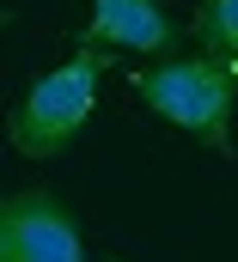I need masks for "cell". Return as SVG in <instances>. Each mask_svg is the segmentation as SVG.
Wrapping results in <instances>:
<instances>
[{"mask_svg":"<svg viewBox=\"0 0 238 262\" xmlns=\"http://www.w3.org/2000/svg\"><path fill=\"white\" fill-rule=\"evenodd\" d=\"M110 55H116V49L80 43L61 67H49V73L12 104V116H6L12 152H25V159H55V152H67V146L86 134V122H92V104H98L104 73H110Z\"/></svg>","mask_w":238,"mask_h":262,"instance_id":"obj_2","label":"cell"},{"mask_svg":"<svg viewBox=\"0 0 238 262\" xmlns=\"http://www.w3.org/2000/svg\"><path fill=\"white\" fill-rule=\"evenodd\" d=\"M92 18H86V43L98 49H116V55H171L177 43V25L159 0H86Z\"/></svg>","mask_w":238,"mask_h":262,"instance_id":"obj_4","label":"cell"},{"mask_svg":"<svg viewBox=\"0 0 238 262\" xmlns=\"http://www.w3.org/2000/svg\"><path fill=\"white\" fill-rule=\"evenodd\" d=\"M134 98L171 122L183 140L232 159V110H238V61L226 55H165L134 73Z\"/></svg>","mask_w":238,"mask_h":262,"instance_id":"obj_1","label":"cell"},{"mask_svg":"<svg viewBox=\"0 0 238 262\" xmlns=\"http://www.w3.org/2000/svg\"><path fill=\"white\" fill-rule=\"evenodd\" d=\"M0 262H86L73 207L55 189H12L0 201Z\"/></svg>","mask_w":238,"mask_h":262,"instance_id":"obj_3","label":"cell"},{"mask_svg":"<svg viewBox=\"0 0 238 262\" xmlns=\"http://www.w3.org/2000/svg\"><path fill=\"white\" fill-rule=\"evenodd\" d=\"M189 31H195V43H202L208 55L238 61V0H195Z\"/></svg>","mask_w":238,"mask_h":262,"instance_id":"obj_5","label":"cell"}]
</instances>
